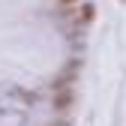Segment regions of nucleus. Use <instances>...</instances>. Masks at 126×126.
<instances>
[{
    "mask_svg": "<svg viewBox=\"0 0 126 126\" xmlns=\"http://www.w3.org/2000/svg\"><path fill=\"white\" fill-rule=\"evenodd\" d=\"M72 102H75V90L72 87H60L54 93V108H57V111H69Z\"/></svg>",
    "mask_w": 126,
    "mask_h": 126,
    "instance_id": "1",
    "label": "nucleus"
}]
</instances>
